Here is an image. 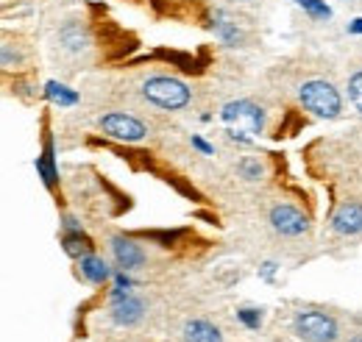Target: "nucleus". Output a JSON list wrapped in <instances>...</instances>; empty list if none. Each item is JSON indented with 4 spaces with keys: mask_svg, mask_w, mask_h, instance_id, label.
<instances>
[{
    "mask_svg": "<svg viewBox=\"0 0 362 342\" xmlns=\"http://www.w3.org/2000/svg\"><path fill=\"white\" fill-rule=\"evenodd\" d=\"M298 100H301V106H304L310 114H315L320 120H334V117H340V112H343V98H340V92L329 84V81H320V78H313V81L301 84Z\"/></svg>",
    "mask_w": 362,
    "mask_h": 342,
    "instance_id": "obj_1",
    "label": "nucleus"
},
{
    "mask_svg": "<svg viewBox=\"0 0 362 342\" xmlns=\"http://www.w3.org/2000/svg\"><path fill=\"white\" fill-rule=\"evenodd\" d=\"M142 98L156 106V109H165V112H179L189 103L192 92L189 86L179 81V78H170V76H153L142 84Z\"/></svg>",
    "mask_w": 362,
    "mask_h": 342,
    "instance_id": "obj_2",
    "label": "nucleus"
},
{
    "mask_svg": "<svg viewBox=\"0 0 362 342\" xmlns=\"http://www.w3.org/2000/svg\"><path fill=\"white\" fill-rule=\"evenodd\" d=\"M293 331L298 334V340L304 342H337L340 337V326L332 314L315 312V309H301L293 317Z\"/></svg>",
    "mask_w": 362,
    "mask_h": 342,
    "instance_id": "obj_3",
    "label": "nucleus"
},
{
    "mask_svg": "<svg viewBox=\"0 0 362 342\" xmlns=\"http://www.w3.org/2000/svg\"><path fill=\"white\" fill-rule=\"evenodd\" d=\"M223 120L228 126H237V131L231 134H262L265 131V109L251 103V100H231L223 106Z\"/></svg>",
    "mask_w": 362,
    "mask_h": 342,
    "instance_id": "obj_4",
    "label": "nucleus"
},
{
    "mask_svg": "<svg viewBox=\"0 0 362 342\" xmlns=\"http://www.w3.org/2000/svg\"><path fill=\"white\" fill-rule=\"evenodd\" d=\"M98 129L103 131L106 136L117 139V142H142L148 136V126L142 120H136L132 114L123 112H109L98 120Z\"/></svg>",
    "mask_w": 362,
    "mask_h": 342,
    "instance_id": "obj_5",
    "label": "nucleus"
},
{
    "mask_svg": "<svg viewBox=\"0 0 362 342\" xmlns=\"http://www.w3.org/2000/svg\"><path fill=\"white\" fill-rule=\"evenodd\" d=\"M268 217H271L273 231L281 234V237H301V234L310 231V217L301 212V209L290 206V204H279V206H273Z\"/></svg>",
    "mask_w": 362,
    "mask_h": 342,
    "instance_id": "obj_6",
    "label": "nucleus"
},
{
    "mask_svg": "<svg viewBox=\"0 0 362 342\" xmlns=\"http://www.w3.org/2000/svg\"><path fill=\"white\" fill-rule=\"evenodd\" d=\"M142 314H145V303L136 295L123 293V290H117L112 295V320L117 326H136L142 320Z\"/></svg>",
    "mask_w": 362,
    "mask_h": 342,
    "instance_id": "obj_7",
    "label": "nucleus"
},
{
    "mask_svg": "<svg viewBox=\"0 0 362 342\" xmlns=\"http://www.w3.org/2000/svg\"><path fill=\"white\" fill-rule=\"evenodd\" d=\"M112 256L117 261V267H123V270H136V267L145 264V251H142V245L134 242L132 237H123V234L112 237Z\"/></svg>",
    "mask_w": 362,
    "mask_h": 342,
    "instance_id": "obj_8",
    "label": "nucleus"
},
{
    "mask_svg": "<svg viewBox=\"0 0 362 342\" xmlns=\"http://www.w3.org/2000/svg\"><path fill=\"white\" fill-rule=\"evenodd\" d=\"M332 228L343 237H357L362 234V204L349 201L343 206H337V212L332 214Z\"/></svg>",
    "mask_w": 362,
    "mask_h": 342,
    "instance_id": "obj_9",
    "label": "nucleus"
},
{
    "mask_svg": "<svg viewBox=\"0 0 362 342\" xmlns=\"http://www.w3.org/2000/svg\"><path fill=\"white\" fill-rule=\"evenodd\" d=\"M184 342H223V331L209 320H187L184 323Z\"/></svg>",
    "mask_w": 362,
    "mask_h": 342,
    "instance_id": "obj_10",
    "label": "nucleus"
},
{
    "mask_svg": "<svg viewBox=\"0 0 362 342\" xmlns=\"http://www.w3.org/2000/svg\"><path fill=\"white\" fill-rule=\"evenodd\" d=\"M81 276L92 284H106L112 273H109V264L103 259L87 254V256H81Z\"/></svg>",
    "mask_w": 362,
    "mask_h": 342,
    "instance_id": "obj_11",
    "label": "nucleus"
},
{
    "mask_svg": "<svg viewBox=\"0 0 362 342\" xmlns=\"http://www.w3.org/2000/svg\"><path fill=\"white\" fill-rule=\"evenodd\" d=\"M215 31H218V37H221L226 45L240 42V31H237V25L228 23V20H218V23H215Z\"/></svg>",
    "mask_w": 362,
    "mask_h": 342,
    "instance_id": "obj_12",
    "label": "nucleus"
},
{
    "mask_svg": "<svg viewBox=\"0 0 362 342\" xmlns=\"http://www.w3.org/2000/svg\"><path fill=\"white\" fill-rule=\"evenodd\" d=\"M237 172H240L245 181H259V175H262V165H259L257 159H243V162L237 165Z\"/></svg>",
    "mask_w": 362,
    "mask_h": 342,
    "instance_id": "obj_13",
    "label": "nucleus"
},
{
    "mask_svg": "<svg viewBox=\"0 0 362 342\" xmlns=\"http://www.w3.org/2000/svg\"><path fill=\"white\" fill-rule=\"evenodd\" d=\"M304 11H310L313 17H317V20H329L332 17V11H329V6L326 3H320V0H296Z\"/></svg>",
    "mask_w": 362,
    "mask_h": 342,
    "instance_id": "obj_14",
    "label": "nucleus"
},
{
    "mask_svg": "<svg viewBox=\"0 0 362 342\" xmlns=\"http://www.w3.org/2000/svg\"><path fill=\"white\" fill-rule=\"evenodd\" d=\"M349 98H351L354 109L362 114V70H360V73H354V76L349 78Z\"/></svg>",
    "mask_w": 362,
    "mask_h": 342,
    "instance_id": "obj_15",
    "label": "nucleus"
},
{
    "mask_svg": "<svg viewBox=\"0 0 362 342\" xmlns=\"http://www.w3.org/2000/svg\"><path fill=\"white\" fill-rule=\"evenodd\" d=\"M47 95H50L53 100L64 103V106H70V103H76V100H78V98H76V92H67V86H62V84H47Z\"/></svg>",
    "mask_w": 362,
    "mask_h": 342,
    "instance_id": "obj_16",
    "label": "nucleus"
},
{
    "mask_svg": "<svg viewBox=\"0 0 362 342\" xmlns=\"http://www.w3.org/2000/svg\"><path fill=\"white\" fill-rule=\"evenodd\" d=\"M237 317H240L248 329H259V326H262V312H259V309H248V306H245V309L237 312Z\"/></svg>",
    "mask_w": 362,
    "mask_h": 342,
    "instance_id": "obj_17",
    "label": "nucleus"
},
{
    "mask_svg": "<svg viewBox=\"0 0 362 342\" xmlns=\"http://www.w3.org/2000/svg\"><path fill=\"white\" fill-rule=\"evenodd\" d=\"M192 145H195V148H198V151H204V153H212V148H209V145H206V142H204V139H198V136H195V139H192Z\"/></svg>",
    "mask_w": 362,
    "mask_h": 342,
    "instance_id": "obj_18",
    "label": "nucleus"
},
{
    "mask_svg": "<svg viewBox=\"0 0 362 342\" xmlns=\"http://www.w3.org/2000/svg\"><path fill=\"white\" fill-rule=\"evenodd\" d=\"M349 342H362V334H357V337H354V340H349Z\"/></svg>",
    "mask_w": 362,
    "mask_h": 342,
    "instance_id": "obj_19",
    "label": "nucleus"
}]
</instances>
